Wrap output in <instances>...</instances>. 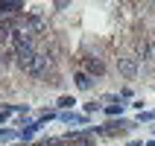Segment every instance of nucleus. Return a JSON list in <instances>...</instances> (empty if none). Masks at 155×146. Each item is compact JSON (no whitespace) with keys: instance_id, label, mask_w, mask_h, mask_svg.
Returning a JSON list of instances; mask_svg holds the SVG:
<instances>
[{"instance_id":"7ed1b4c3","label":"nucleus","mask_w":155,"mask_h":146,"mask_svg":"<svg viewBox=\"0 0 155 146\" xmlns=\"http://www.w3.org/2000/svg\"><path fill=\"white\" fill-rule=\"evenodd\" d=\"M47 67H50V59H47L44 53H38V59H35L32 70H29V76H44V73H47Z\"/></svg>"},{"instance_id":"6e6552de","label":"nucleus","mask_w":155,"mask_h":146,"mask_svg":"<svg viewBox=\"0 0 155 146\" xmlns=\"http://www.w3.org/2000/svg\"><path fill=\"white\" fill-rule=\"evenodd\" d=\"M123 108H126V105H123V102H114V105H105V114H108V117H120V114H123Z\"/></svg>"},{"instance_id":"9b49d317","label":"nucleus","mask_w":155,"mask_h":146,"mask_svg":"<svg viewBox=\"0 0 155 146\" xmlns=\"http://www.w3.org/2000/svg\"><path fill=\"white\" fill-rule=\"evenodd\" d=\"M9 138H18L15 131H9V129H0V140H9Z\"/></svg>"},{"instance_id":"39448f33","label":"nucleus","mask_w":155,"mask_h":146,"mask_svg":"<svg viewBox=\"0 0 155 146\" xmlns=\"http://www.w3.org/2000/svg\"><path fill=\"white\" fill-rule=\"evenodd\" d=\"M85 73H88V76H91V73L103 76V73H105V64H103L100 59H88V61H85Z\"/></svg>"},{"instance_id":"f03ea898","label":"nucleus","mask_w":155,"mask_h":146,"mask_svg":"<svg viewBox=\"0 0 155 146\" xmlns=\"http://www.w3.org/2000/svg\"><path fill=\"white\" fill-rule=\"evenodd\" d=\"M117 70H120V76L135 79L140 73V61L135 59V56H123V59H117Z\"/></svg>"},{"instance_id":"f8f14e48","label":"nucleus","mask_w":155,"mask_h":146,"mask_svg":"<svg viewBox=\"0 0 155 146\" xmlns=\"http://www.w3.org/2000/svg\"><path fill=\"white\" fill-rule=\"evenodd\" d=\"M9 114H12V105H6V108L0 111V123H6V120H9Z\"/></svg>"},{"instance_id":"f257e3e1","label":"nucleus","mask_w":155,"mask_h":146,"mask_svg":"<svg viewBox=\"0 0 155 146\" xmlns=\"http://www.w3.org/2000/svg\"><path fill=\"white\" fill-rule=\"evenodd\" d=\"M12 50H15V61H18V67L29 73V70H32V64H35V59H38V50H35L32 44H15Z\"/></svg>"},{"instance_id":"1a4fd4ad","label":"nucleus","mask_w":155,"mask_h":146,"mask_svg":"<svg viewBox=\"0 0 155 146\" xmlns=\"http://www.w3.org/2000/svg\"><path fill=\"white\" fill-rule=\"evenodd\" d=\"M56 105H61V108H73L76 99H73V96H59V102H56Z\"/></svg>"},{"instance_id":"9d476101","label":"nucleus","mask_w":155,"mask_h":146,"mask_svg":"<svg viewBox=\"0 0 155 146\" xmlns=\"http://www.w3.org/2000/svg\"><path fill=\"white\" fill-rule=\"evenodd\" d=\"M94 111H100V102H97V99H91V102H85V114H94Z\"/></svg>"},{"instance_id":"20e7f679","label":"nucleus","mask_w":155,"mask_h":146,"mask_svg":"<svg viewBox=\"0 0 155 146\" xmlns=\"http://www.w3.org/2000/svg\"><path fill=\"white\" fill-rule=\"evenodd\" d=\"M59 117H61V123H68V126H82V123L88 120V114H76V111H61Z\"/></svg>"},{"instance_id":"0eeeda50","label":"nucleus","mask_w":155,"mask_h":146,"mask_svg":"<svg viewBox=\"0 0 155 146\" xmlns=\"http://www.w3.org/2000/svg\"><path fill=\"white\" fill-rule=\"evenodd\" d=\"M73 82H76V88H79V91H88V88H91V76H88L85 70H79L76 76H73Z\"/></svg>"},{"instance_id":"423d86ee","label":"nucleus","mask_w":155,"mask_h":146,"mask_svg":"<svg viewBox=\"0 0 155 146\" xmlns=\"http://www.w3.org/2000/svg\"><path fill=\"white\" fill-rule=\"evenodd\" d=\"M100 131H103V135H117V131H126V123H123V120L114 123V120H111V123H105Z\"/></svg>"}]
</instances>
